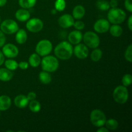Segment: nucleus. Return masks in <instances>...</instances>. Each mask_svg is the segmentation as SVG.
<instances>
[{
    "label": "nucleus",
    "instance_id": "obj_1",
    "mask_svg": "<svg viewBox=\"0 0 132 132\" xmlns=\"http://www.w3.org/2000/svg\"><path fill=\"white\" fill-rule=\"evenodd\" d=\"M73 47L67 41H63L58 44L55 48L54 53L56 57L61 60L69 59L73 54Z\"/></svg>",
    "mask_w": 132,
    "mask_h": 132
},
{
    "label": "nucleus",
    "instance_id": "obj_2",
    "mask_svg": "<svg viewBox=\"0 0 132 132\" xmlns=\"http://www.w3.org/2000/svg\"><path fill=\"white\" fill-rule=\"evenodd\" d=\"M126 14L122 9L118 8H112L108 13V19L113 24H121L125 20Z\"/></svg>",
    "mask_w": 132,
    "mask_h": 132
},
{
    "label": "nucleus",
    "instance_id": "obj_3",
    "mask_svg": "<svg viewBox=\"0 0 132 132\" xmlns=\"http://www.w3.org/2000/svg\"><path fill=\"white\" fill-rule=\"evenodd\" d=\"M41 67L44 71L48 72H55L59 67L57 59L52 55H46L41 61Z\"/></svg>",
    "mask_w": 132,
    "mask_h": 132
},
{
    "label": "nucleus",
    "instance_id": "obj_4",
    "mask_svg": "<svg viewBox=\"0 0 132 132\" xmlns=\"http://www.w3.org/2000/svg\"><path fill=\"white\" fill-rule=\"evenodd\" d=\"M128 91L125 86H119L115 88L113 97L115 101L119 104H125L128 100Z\"/></svg>",
    "mask_w": 132,
    "mask_h": 132
},
{
    "label": "nucleus",
    "instance_id": "obj_5",
    "mask_svg": "<svg viewBox=\"0 0 132 132\" xmlns=\"http://www.w3.org/2000/svg\"><path fill=\"white\" fill-rule=\"evenodd\" d=\"M90 121L94 126L99 128L104 126L106 121V117L103 112L100 110L95 109L90 113Z\"/></svg>",
    "mask_w": 132,
    "mask_h": 132
},
{
    "label": "nucleus",
    "instance_id": "obj_6",
    "mask_svg": "<svg viewBox=\"0 0 132 132\" xmlns=\"http://www.w3.org/2000/svg\"><path fill=\"white\" fill-rule=\"evenodd\" d=\"M82 37L86 46L91 48H96L100 44V39L95 32L89 31L86 32Z\"/></svg>",
    "mask_w": 132,
    "mask_h": 132
},
{
    "label": "nucleus",
    "instance_id": "obj_7",
    "mask_svg": "<svg viewBox=\"0 0 132 132\" xmlns=\"http://www.w3.org/2000/svg\"><path fill=\"white\" fill-rule=\"evenodd\" d=\"M52 50V44L47 39H43L40 41L37 44L36 47V51L40 56H46L51 52Z\"/></svg>",
    "mask_w": 132,
    "mask_h": 132
},
{
    "label": "nucleus",
    "instance_id": "obj_8",
    "mask_svg": "<svg viewBox=\"0 0 132 132\" xmlns=\"http://www.w3.org/2000/svg\"><path fill=\"white\" fill-rule=\"evenodd\" d=\"M19 30V27L15 21L6 19L1 24V30L6 34H12Z\"/></svg>",
    "mask_w": 132,
    "mask_h": 132
},
{
    "label": "nucleus",
    "instance_id": "obj_9",
    "mask_svg": "<svg viewBox=\"0 0 132 132\" xmlns=\"http://www.w3.org/2000/svg\"><path fill=\"white\" fill-rule=\"evenodd\" d=\"M26 27L31 32H38L43 28V23L38 18H32L28 21Z\"/></svg>",
    "mask_w": 132,
    "mask_h": 132
},
{
    "label": "nucleus",
    "instance_id": "obj_10",
    "mask_svg": "<svg viewBox=\"0 0 132 132\" xmlns=\"http://www.w3.org/2000/svg\"><path fill=\"white\" fill-rule=\"evenodd\" d=\"M73 52L77 58L84 59L88 55L89 50L87 46L84 44H77L74 48L73 49Z\"/></svg>",
    "mask_w": 132,
    "mask_h": 132
},
{
    "label": "nucleus",
    "instance_id": "obj_11",
    "mask_svg": "<svg viewBox=\"0 0 132 132\" xmlns=\"http://www.w3.org/2000/svg\"><path fill=\"white\" fill-rule=\"evenodd\" d=\"M3 54L9 58H14L18 56L19 50L15 45L9 43L5 45L3 48Z\"/></svg>",
    "mask_w": 132,
    "mask_h": 132
},
{
    "label": "nucleus",
    "instance_id": "obj_12",
    "mask_svg": "<svg viewBox=\"0 0 132 132\" xmlns=\"http://www.w3.org/2000/svg\"><path fill=\"white\" fill-rule=\"evenodd\" d=\"M110 23L108 21L104 19H101L97 21L94 26L95 31L98 33H105L109 30Z\"/></svg>",
    "mask_w": 132,
    "mask_h": 132
},
{
    "label": "nucleus",
    "instance_id": "obj_13",
    "mask_svg": "<svg viewBox=\"0 0 132 132\" xmlns=\"http://www.w3.org/2000/svg\"><path fill=\"white\" fill-rule=\"evenodd\" d=\"M74 18L70 14H64L59 18L58 23L63 28H67L73 26Z\"/></svg>",
    "mask_w": 132,
    "mask_h": 132
},
{
    "label": "nucleus",
    "instance_id": "obj_14",
    "mask_svg": "<svg viewBox=\"0 0 132 132\" xmlns=\"http://www.w3.org/2000/svg\"><path fill=\"white\" fill-rule=\"evenodd\" d=\"M82 39V33L79 30L72 31L68 35V41L73 45H77V44L80 43Z\"/></svg>",
    "mask_w": 132,
    "mask_h": 132
},
{
    "label": "nucleus",
    "instance_id": "obj_15",
    "mask_svg": "<svg viewBox=\"0 0 132 132\" xmlns=\"http://www.w3.org/2000/svg\"><path fill=\"white\" fill-rule=\"evenodd\" d=\"M28 99L24 95H19L14 99L15 105L19 108H24L28 104Z\"/></svg>",
    "mask_w": 132,
    "mask_h": 132
},
{
    "label": "nucleus",
    "instance_id": "obj_16",
    "mask_svg": "<svg viewBox=\"0 0 132 132\" xmlns=\"http://www.w3.org/2000/svg\"><path fill=\"white\" fill-rule=\"evenodd\" d=\"M30 17V12L25 9H19L15 12V18L19 21H26Z\"/></svg>",
    "mask_w": 132,
    "mask_h": 132
},
{
    "label": "nucleus",
    "instance_id": "obj_17",
    "mask_svg": "<svg viewBox=\"0 0 132 132\" xmlns=\"http://www.w3.org/2000/svg\"><path fill=\"white\" fill-rule=\"evenodd\" d=\"M11 106V99L7 95L0 96V111H5Z\"/></svg>",
    "mask_w": 132,
    "mask_h": 132
},
{
    "label": "nucleus",
    "instance_id": "obj_18",
    "mask_svg": "<svg viewBox=\"0 0 132 132\" xmlns=\"http://www.w3.org/2000/svg\"><path fill=\"white\" fill-rule=\"evenodd\" d=\"M13 73L7 68H0V80L2 81H9L12 79Z\"/></svg>",
    "mask_w": 132,
    "mask_h": 132
},
{
    "label": "nucleus",
    "instance_id": "obj_19",
    "mask_svg": "<svg viewBox=\"0 0 132 132\" xmlns=\"http://www.w3.org/2000/svg\"><path fill=\"white\" fill-rule=\"evenodd\" d=\"M73 18L76 19H81L84 17L85 14V9L81 5H77L73 9Z\"/></svg>",
    "mask_w": 132,
    "mask_h": 132
},
{
    "label": "nucleus",
    "instance_id": "obj_20",
    "mask_svg": "<svg viewBox=\"0 0 132 132\" xmlns=\"http://www.w3.org/2000/svg\"><path fill=\"white\" fill-rule=\"evenodd\" d=\"M15 40L18 44H23L26 42L27 39V34L24 29L18 30L17 31Z\"/></svg>",
    "mask_w": 132,
    "mask_h": 132
},
{
    "label": "nucleus",
    "instance_id": "obj_21",
    "mask_svg": "<svg viewBox=\"0 0 132 132\" xmlns=\"http://www.w3.org/2000/svg\"><path fill=\"white\" fill-rule=\"evenodd\" d=\"M109 30L112 36L114 37H119L122 35V32H123L122 27L118 24H114L112 27H110Z\"/></svg>",
    "mask_w": 132,
    "mask_h": 132
},
{
    "label": "nucleus",
    "instance_id": "obj_22",
    "mask_svg": "<svg viewBox=\"0 0 132 132\" xmlns=\"http://www.w3.org/2000/svg\"><path fill=\"white\" fill-rule=\"evenodd\" d=\"M29 64L32 67H37L41 63V58L40 56L37 54H32L29 57Z\"/></svg>",
    "mask_w": 132,
    "mask_h": 132
},
{
    "label": "nucleus",
    "instance_id": "obj_23",
    "mask_svg": "<svg viewBox=\"0 0 132 132\" xmlns=\"http://www.w3.org/2000/svg\"><path fill=\"white\" fill-rule=\"evenodd\" d=\"M39 78L40 81L43 84H48L51 82L52 77L50 73L46 71H43L40 72L39 75Z\"/></svg>",
    "mask_w": 132,
    "mask_h": 132
},
{
    "label": "nucleus",
    "instance_id": "obj_24",
    "mask_svg": "<svg viewBox=\"0 0 132 132\" xmlns=\"http://www.w3.org/2000/svg\"><path fill=\"white\" fill-rule=\"evenodd\" d=\"M36 3V0H19V4L23 9H30Z\"/></svg>",
    "mask_w": 132,
    "mask_h": 132
},
{
    "label": "nucleus",
    "instance_id": "obj_25",
    "mask_svg": "<svg viewBox=\"0 0 132 132\" xmlns=\"http://www.w3.org/2000/svg\"><path fill=\"white\" fill-rule=\"evenodd\" d=\"M103 56V52L99 48H95L93 50L91 54V59L94 62H97L100 60Z\"/></svg>",
    "mask_w": 132,
    "mask_h": 132
},
{
    "label": "nucleus",
    "instance_id": "obj_26",
    "mask_svg": "<svg viewBox=\"0 0 132 132\" xmlns=\"http://www.w3.org/2000/svg\"><path fill=\"white\" fill-rule=\"evenodd\" d=\"M104 125H106V128L107 129H108V130H115L118 128L119 124L118 122L116 119H109L106 121Z\"/></svg>",
    "mask_w": 132,
    "mask_h": 132
},
{
    "label": "nucleus",
    "instance_id": "obj_27",
    "mask_svg": "<svg viewBox=\"0 0 132 132\" xmlns=\"http://www.w3.org/2000/svg\"><path fill=\"white\" fill-rule=\"evenodd\" d=\"M29 108L32 112L37 113V112H39L41 110V104L39 103V102L35 99L32 100L31 101L29 104Z\"/></svg>",
    "mask_w": 132,
    "mask_h": 132
},
{
    "label": "nucleus",
    "instance_id": "obj_28",
    "mask_svg": "<svg viewBox=\"0 0 132 132\" xmlns=\"http://www.w3.org/2000/svg\"><path fill=\"white\" fill-rule=\"evenodd\" d=\"M96 5L98 9H99L101 10H103V11L108 10L110 9V7L109 2L105 1V0H99L97 2Z\"/></svg>",
    "mask_w": 132,
    "mask_h": 132
},
{
    "label": "nucleus",
    "instance_id": "obj_29",
    "mask_svg": "<svg viewBox=\"0 0 132 132\" xmlns=\"http://www.w3.org/2000/svg\"><path fill=\"white\" fill-rule=\"evenodd\" d=\"M5 65L7 69L10 70H15L18 68V63L12 59H8L5 61Z\"/></svg>",
    "mask_w": 132,
    "mask_h": 132
},
{
    "label": "nucleus",
    "instance_id": "obj_30",
    "mask_svg": "<svg viewBox=\"0 0 132 132\" xmlns=\"http://www.w3.org/2000/svg\"><path fill=\"white\" fill-rule=\"evenodd\" d=\"M122 82L123 86H129L132 82V77L130 73H127V74H125V76L122 77Z\"/></svg>",
    "mask_w": 132,
    "mask_h": 132
},
{
    "label": "nucleus",
    "instance_id": "obj_31",
    "mask_svg": "<svg viewBox=\"0 0 132 132\" xmlns=\"http://www.w3.org/2000/svg\"><path fill=\"white\" fill-rule=\"evenodd\" d=\"M66 2L64 0H56L55 3V9L57 11H63L65 9Z\"/></svg>",
    "mask_w": 132,
    "mask_h": 132
},
{
    "label": "nucleus",
    "instance_id": "obj_32",
    "mask_svg": "<svg viewBox=\"0 0 132 132\" xmlns=\"http://www.w3.org/2000/svg\"><path fill=\"white\" fill-rule=\"evenodd\" d=\"M125 59L129 62L132 61V45H130L125 51Z\"/></svg>",
    "mask_w": 132,
    "mask_h": 132
},
{
    "label": "nucleus",
    "instance_id": "obj_33",
    "mask_svg": "<svg viewBox=\"0 0 132 132\" xmlns=\"http://www.w3.org/2000/svg\"><path fill=\"white\" fill-rule=\"evenodd\" d=\"M73 27L78 30H83L85 28V23L81 21H77L74 22L73 24Z\"/></svg>",
    "mask_w": 132,
    "mask_h": 132
},
{
    "label": "nucleus",
    "instance_id": "obj_34",
    "mask_svg": "<svg viewBox=\"0 0 132 132\" xmlns=\"http://www.w3.org/2000/svg\"><path fill=\"white\" fill-rule=\"evenodd\" d=\"M5 41H6V37L3 32L0 30V47H2L5 45Z\"/></svg>",
    "mask_w": 132,
    "mask_h": 132
},
{
    "label": "nucleus",
    "instance_id": "obj_35",
    "mask_svg": "<svg viewBox=\"0 0 132 132\" xmlns=\"http://www.w3.org/2000/svg\"><path fill=\"white\" fill-rule=\"evenodd\" d=\"M125 5L126 9L127 10H128L130 12H132V4H131V0H125Z\"/></svg>",
    "mask_w": 132,
    "mask_h": 132
},
{
    "label": "nucleus",
    "instance_id": "obj_36",
    "mask_svg": "<svg viewBox=\"0 0 132 132\" xmlns=\"http://www.w3.org/2000/svg\"><path fill=\"white\" fill-rule=\"evenodd\" d=\"M18 67H19L21 70H26L28 68V63L25 61H21L18 64Z\"/></svg>",
    "mask_w": 132,
    "mask_h": 132
},
{
    "label": "nucleus",
    "instance_id": "obj_37",
    "mask_svg": "<svg viewBox=\"0 0 132 132\" xmlns=\"http://www.w3.org/2000/svg\"><path fill=\"white\" fill-rule=\"evenodd\" d=\"M27 99H28V101L34 100V99L36 98V93L33 92L28 93V95H27Z\"/></svg>",
    "mask_w": 132,
    "mask_h": 132
},
{
    "label": "nucleus",
    "instance_id": "obj_38",
    "mask_svg": "<svg viewBox=\"0 0 132 132\" xmlns=\"http://www.w3.org/2000/svg\"><path fill=\"white\" fill-rule=\"evenodd\" d=\"M110 3V6H112V8H116L118 5V3H117V0H111Z\"/></svg>",
    "mask_w": 132,
    "mask_h": 132
},
{
    "label": "nucleus",
    "instance_id": "obj_39",
    "mask_svg": "<svg viewBox=\"0 0 132 132\" xmlns=\"http://www.w3.org/2000/svg\"><path fill=\"white\" fill-rule=\"evenodd\" d=\"M128 27L130 31L132 30V15H130L128 21Z\"/></svg>",
    "mask_w": 132,
    "mask_h": 132
},
{
    "label": "nucleus",
    "instance_id": "obj_40",
    "mask_svg": "<svg viewBox=\"0 0 132 132\" xmlns=\"http://www.w3.org/2000/svg\"><path fill=\"white\" fill-rule=\"evenodd\" d=\"M4 61H5V57H4L3 54L0 51V66L2 65L3 63H4Z\"/></svg>",
    "mask_w": 132,
    "mask_h": 132
},
{
    "label": "nucleus",
    "instance_id": "obj_41",
    "mask_svg": "<svg viewBox=\"0 0 132 132\" xmlns=\"http://www.w3.org/2000/svg\"><path fill=\"white\" fill-rule=\"evenodd\" d=\"M100 128L98 129L97 130V131L98 132H109V130L108 129H107L105 127H99Z\"/></svg>",
    "mask_w": 132,
    "mask_h": 132
},
{
    "label": "nucleus",
    "instance_id": "obj_42",
    "mask_svg": "<svg viewBox=\"0 0 132 132\" xmlns=\"http://www.w3.org/2000/svg\"><path fill=\"white\" fill-rule=\"evenodd\" d=\"M6 0H0V7L4 6L6 4Z\"/></svg>",
    "mask_w": 132,
    "mask_h": 132
},
{
    "label": "nucleus",
    "instance_id": "obj_43",
    "mask_svg": "<svg viewBox=\"0 0 132 132\" xmlns=\"http://www.w3.org/2000/svg\"><path fill=\"white\" fill-rule=\"evenodd\" d=\"M57 12V10H55V9H54V10H52V13L53 14H55Z\"/></svg>",
    "mask_w": 132,
    "mask_h": 132
},
{
    "label": "nucleus",
    "instance_id": "obj_44",
    "mask_svg": "<svg viewBox=\"0 0 132 132\" xmlns=\"http://www.w3.org/2000/svg\"><path fill=\"white\" fill-rule=\"evenodd\" d=\"M0 22H1V18H0Z\"/></svg>",
    "mask_w": 132,
    "mask_h": 132
},
{
    "label": "nucleus",
    "instance_id": "obj_45",
    "mask_svg": "<svg viewBox=\"0 0 132 132\" xmlns=\"http://www.w3.org/2000/svg\"><path fill=\"white\" fill-rule=\"evenodd\" d=\"M0 116H1V113H0Z\"/></svg>",
    "mask_w": 132,
    "mask_h": 132
}]
</instances>
